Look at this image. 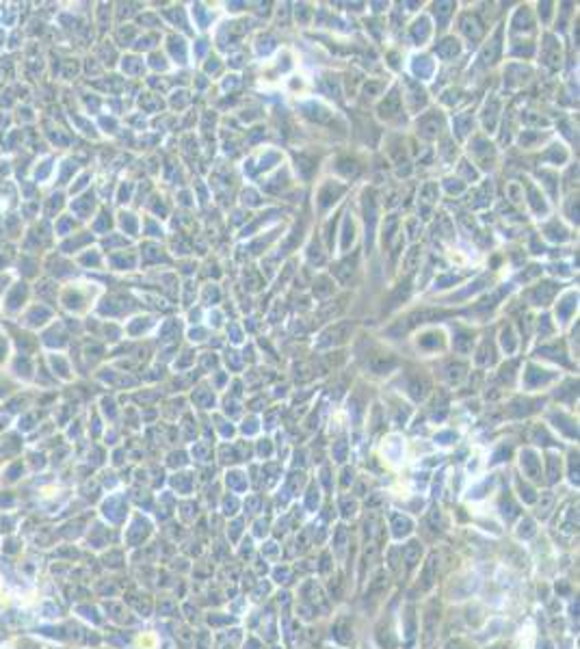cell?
Instances as JSON below:
<instances>
[{"mask_svg":"<svg viewBox=\"0 0 580 649\" xmlns=\"http://www.w3.org/2000/svg\"><path fill=\"white\" fill-rule=\"evenodd\" d=\"M446 44H448V46H439V54H444V56H450V54H457V50H459V48H457V41H453V39H448V41H446Z\"/></svg>","mask_w":580,"mask_h":649,"instance_id":"cell-1","label":"cell"},{"mask_svg":"<svg viewBox=\"0 0 580 649\" xmlns=\"http://www.w3.org/2000/svg\"><path fill=\"white\" fill-rule=\"evenodd\" d=\"M414 33H416V39H424L426 37V22L422 20V22H418V24H416V28H414Z\"/></svg>","mask_w":580,"mask_h":649,"instance_id":"cell-2","label":"cell"},{"mask_svg":"<svg viewBox=\"0 0 580 649\" xmlns=\"http://www.w3.org/2000/svg\"><path fill=\"white\" fill-rule=\"evenodd\" d=\"M340 329V327H338ZM338 329H336V331H329V333H327V335H323V338H329V335H338ZM333 342H340L338 338H333ZM325 344H331V340H323V342H320V346H325Z\"/></svg>","mask_w":580,"mask_h":649,"instance_id":"cell-3","label":"cell"}]
</instances>
